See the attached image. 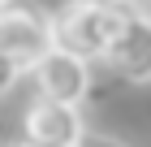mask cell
I'll use <instances>...</instances> for the list:
<instances>
[{
    "label": "cell",
    "mask_w": 151,
    "mask_h": 147,
    "mask_svg": "<svg viewBox=\"0 0 151 147\" xmlns=\"http://www.w3.org/2000/svg\"><path fill=\"white\" fill-rule=\"evenodd\" d=\"M56 48V17H47L30 0H0V56L4 87L39 65Z\"/></svg>",
    "instance_id": "cell-1"
},
{
    "label": "cell",
    "mask_w": 151,
    "mask_h": 147,
    "mask_svg": "<svg viewBox=\"0 0 151 147\" xmlns=\"http://www.w3.org/2000/svg\"><path fill=\"white\" fill-rule=\"evenodd\" d=\"M35 95L47 100H65V104H82L91 95V61L69 52V48H52L35 69H30Z\"/></svg>",
    "instance_id": "cell-5"
},
{
    "label": "cell",
    "mask_w": 151,
    "mask_h": 147,
    "mask_svg": "<svg viewBox=\"0 0 151 147\" xmlns=\"http://www.w3.org/2000/svg\"><path fill=\"white\" fill-rule=\"evenodd\" d=\"M78 147H125L121 138H112V134H86Z\"/></svg>",
    "instance_id": "cell-6"
},
{
    "label": "cell",
    "mask_w": 151,
    "mask_h": 147,
    "mask_svg": "<svg viewBox=\"0 0 151 147\" xmlns=\"http://www.w3.org/2000/svg\"><path fill=\"white\" fill-rule=\"evenodd\" d=\"M78 108L82 104L35 95L22 113V143L26 147H78L86 138V125H82Z\"/></svg>",
    "instance_id": "cell-3"
},
{
    "label": "cell",
    "mask_w": 151,
    "mask_h": 147,
    "mask_svg": "<svg viewBox=\"0 0 151 147\" xmlns=\"http://www.w3.org/2000/svg\"><path fill=\"white\" fill-rule=\"evenodd\" d=\"M73 4H129V0H73Z\"/></svg>",
    "instance_id": "cell-7"
},
{
    "label": "cell",
    "mask_w": 151,
    "mask_h": 147,
    "mask_svg": "<svg viewBox=\"0 0 151 147\" xmlns=\"http://www.w3.org/2000/svg\"><path fill=\"white\" fill-rule=\"evenodd\" d=\"M104 69L121 82H151V13H142L138 4L125 13L121 30L104 52Z\"/></svg>",
    "instance_id": "cell-4"
},
{
    "label": "cell",
    "mask_w": 151,
    "mask_h": 147,
    "mask_svg": "<svg viewBox=\"0 0 151 147\" xmlns=\"http://www.w3.org/2000/svg\"><path fill=\"white\" fill-rule=\"evenodd\" d=\"M129 9H134V0L129 4H73L69 0V9L56 13V48H69L86 61H104Z\"/></svg>",
    "instance_id": "cell-2"
},
{
    "label": "cell",
    "mask_w": 151,
    "mask_h": 147,
    "mask_svg": "<svg viewBox=\"0 0 151 147\" xmlns=\"http://www.w3.org/2000/svg\"><path fill=\"white\" fill-rule=\"evenodd\" d=\"M9 147H26V143H9Z\"/></svg>",
    "instance_id": "cell-8"
}]
</instances>
